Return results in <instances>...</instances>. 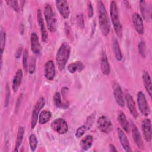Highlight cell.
Returning <instances> with one entry per match:
<instances>
[{
    "instance_id": "obj_1",
    "label": "cell",
    "mask_w": 152,
    "mask_h": 152,
    "mask_svg": "<svg viewBox=\"0 0 152 152\" xmlns=\"http://www.w3.org/2000/svg\"><path fill=\"white\" fill-rule=\"evenodd\" d=\"M97 9L100 28L102 34L106 36L110 31V23L107 11L102 1L97 2Z\"/></svg>"
},
{
    "instance_id": "obj_2",
    "label": "cell",
    "mask_w": 152,
    "mask_h": 152,
    "mask_svg": "<svg viewBox=\"0 0 152 152\" xmlns=\"http://www.w3.org/2000/svg\"><path fill=\"white\" fill-rule=\"evenodd\" d=\"M71 53V47L68 43L64 42L59 47L56 53V61L59 70H63L69 59Z\"/></svg>"
},
{
    "instance_id": "obj_3",
    "label": "cell",
    "mask_w": 152,
    "mask_h": 152,
    "mask_svg": "<svg viewBox=\"0 0 152 152\" xmlns=\"http://www.w3.org/2000/svg\"><path fill=\"white\" fill-rule=\"evenodd\" d=\"M110 15L115 33L118 37L121 38L122 35V27L119 20L117 5L114 1H112L110 2Z\"/></svg>"
},
{
    "instance_id": "obj_4",
    "label": "cell",
    "mask_w": 152,
    "mask_h": 152,
    "mask_svg": "<svg viewBox=\"0 0 152 152\" xmlns=\"http://www.w3.org/2000/svg\"><path fill=\"white\" fill-rule=\"evenodd\" d=\"M43 13L48 30L50 32H55L57 28V20L51 6L49 4L45 6Z\"/></svg>"
},
{
    "instance_id": "obj_5",
    "label": "cell",
    "mask_w": 152,
    "mask_h": 152,
    "mask_svg": "<svg viewBox=\"0 0 152 152\" xmlns=\"http://www.w3.org/2000/svg\"><path fill=\"white\" fill-rule=\"evenodd\" d=\"M137 100L138 103V109L141 113L145 116H149L150 114V109L143 92H138Z\"/></svg>"
},
{
    "instance_id": "obj_6",
    "label": "cell",
    "mask_w": 152,
    "mask_h": 152,
    "mask_svg": "<svg viewBox=\"0 0 152 152\" xmlns=\"http://www.w3.org/2000/svg\"><path fill=\"white\" fill-rule=\"evenodd\" d=\"M45 104V100L43 97H41L36 103L34 108L32 111L31 117V128L34 129L38 121V116L40 113V111L44 107Z\"/></svg>"
},
{
    "instance_id": "obj_7",
    "label": "cell",
    "mask_w": 152,
    "mask_h": 152,
    "mask_svg": "<svg viewBox=\"0 0 152 152\" xmlns=\"http://www.w3.org/2000/svg\"><path fill=\"white\" fill-rule=\"evenodd\" d=\"M51 128L59 134H64L67 132L68 126L66 122L62 118L55 119L50 125Z\"/></svg>"
},
{
    "instance_id": "obj_8",
    "label": "cell",
    "mask_w": 152,
    "mask_h": 152,
    "mask_svg": "<svg viewBox=\"0 0 152 152\" xmlns=\"http://www.w3.org/2000/svg\"><path fill=\"white\" fill-rule=\"evenodd\" d=\"M97 126L99 130L106 134L109 133L112 129V124L109 118L105 116H102L97 119Z\"/></svg>"
},
{
    "instance_id": "obj_9",
    "label": "cell",
    "mask_w": 152,
    "mask_h": 152,
    "mask_svg": "<svg viewBox=\"0 0 152 152\" xmlns=\"http://www.w3.org/2000/svg\"><path fill=\"white\" fill-rule=\"evenodd\" d=\"M56 8L61 15V16L64 18H68L69 14H70V10L68 3L66 1L62 0V1H55Z\"/></svg>"
},
{
    "instance_id": "obj_10",
    "label": "cell",
    "mask_w": 152,
    "mask_h": 152,
    "mask_svg": "<svg viewBox=\"0 0 152 152\" xmlns=\"http://www.w3.org/2000/svg\"><path fill=\"white\" fill-rule=\"evenodd\" d=\"M44 75L48 80H52L55 76V67L53 61L49 60L45 64Z\"/></svg>"
},
{
    "instance_id": "obj_11",
    "label": "cell",
    "mask_w": 152,
    "mask_h": 152,
    "mask_svg": "<svg viewBox=\"0 0 152 152\" xmlns=\"http://www.w3.org/2000/svg\"><path fill=\"white\" fill-rule=\"evenodd\" d=\"M141 128L145 141L150 142L151 140V125L150 119H144L142 121Z\"/></svg>"
},
{
    "instance_id": "obj_12",
    "label": "cell",
    "mask_w": 152,
    "mask_h": 152,
    "mask_svg": "<svg viewBox=\"0 0 152 152\" xmlns=\"http://www.w3.org/2000/svg\"><path fill=\"white\" fill-rule=\"evenodd\" d=\"M140 8L142 18L146 21L151 19V7L145 1H140Z\"/></svg>"
},
{
    "instance_id": "obj_13",
    "label": "cell",
    "mask_w": 152,
    "mask_h": 152,
    "mask_svg": "<svg viewBox=\"0 0 152 152\" xmlns=\"http://www.w3.org/2000/svg\"><path fill=\"white\" fill-rule=\"evenodd\" d=\"M132 20L137 32L140 34H142L144 31V28L142 17L138 13H134L132 16Z\"/></svg>"
},
{
    "instance_id": "obj_14",
    "label": "cell",
    "mask_w": 152,
    "mask_h": 152,
    "mask_svg": "<svg viewBox=\"0 0 152 152\" xmlns=\"http://www.w3.org/2000/svg\"><path fill=\"white\" fill-rule=\"evenodd\" d=\"M37 21L40 27V32H41V36H42V40L43 42L46 43L48 40V34L47 30L45 28V26L44 24V21L43 19L42 12L40 10L37 11Z\"/></svg>"
},
{
    "instance_id": "obj_15",
    "label": "cell",
    "mask_w": 152,
    "mask_h": 152,
    "mask_svg": "<svg viewBox=\"0 0 152 152\" xmlns=\"http://www.w3.org/2000/svg\"><path fill=\"white\" fill-rule=\"evenodd\" d=\"M30 42H31V49L32 52L36 54L39 55L41 52V45L39 43V37L37 34L34 32L32 33L30 37Z\"/></svg>"
},
{
    "instance_id": "obj_16",
    "label": "cell",
    "mask_w": 152,
    "mask_h": 152,
    "mask_svg": "<svg viewBox=\"0 0 152 152\" xmlns=\"http://www.w3.org/2000/svg\"><path fill=\"white\" fill-rule=\"evenodd\" d=\"M117 134L121 142V144L124 148V150L126 151H131V148L130 147V144L129 142V141L127 138V137L124 132V131L121 129L120 128H117Z\"/></svg>"
},
{
    "instance_id": "obj_17",
    "label": "cell",
    "mask_w": 152,
    "mask_h": 152,
    "mask_svg": "<svg viewBox=\"0 0 152 152\" xmlns=\"http://www.w3.org/2000/svg\"><path fill=\"white\" fill-rule=\"evenodd\" d=\"M125 101L126 103L127 107H128L131 114L132 115V116L134 118H137L138 116V113L137 110L135 107V102L130 94L127 93L125 95Z\"/></svg>"
},
{
    "instance_id": "obj_18",
    "label": "cell",
    "mask_w": 152,
    "mask_h": 152,
    "mask_svg": "<svg viewBox=\"0 0 152 152\" xmlns=\"http://www.w3.org/2000/svg\"><path fill=\"white\" fill-rule=\"evenodd\" d=\"M132 137H133V139H134V142L136 144L137 146L139 148L142 149L143 147H144V144H143L142 137L141 135V134H140L138 129L133 124H132Z\"/></svg>"
},
{
    "instance_id": "obj_19",
    "label": "cell",
    "mask_w": 152,
    "mask_h": 152,
    "mask_svg": "<svg viewBox=\"0 0 152 152\" xmlns=\"http://www.w3.org/2000/svg\"><path fill=\"white\" fill-rule=\"evenodd\" d=\"M100 67L102 73L107 75L110 73V65L109 64L108 59L105 52L103 51L101 55V59H100Z\"/></svg>"
},
{
    "instance_id": "obj_20",
    "label": "cell",
    "mask_w": 152,
    "mask_h": 152,
    "mask_svg": "<svg viewBox=\"0 0 152 152\" xmlns=\"http://www.w3.org/2000/svg\"><path fill=\"white\" fill-rule=\"evenodd\" d=\"M142 81L144 83L145 88L147 90V93H148L150 97H151L152 83H151V77H150L149 73L146 71H144V72L142 75Z\"/></svg>"
},
{
    "instance_id": "obj_21",
    "label": "cell",
    "mask_w": 152,
    "mask_h": 152,
    "mask_svg": "<svg viewBox=\"0 0 152 152\" xmlns=\"http://www.w3.org/2000/svg\"><path fill=\"white\" fill-rule=\"evenodd\" d=\"M113 94L115 100L118 104L121 107H123L125 106V101L124 99L123 93L121 87L119 85H116L114 88Z\"/></svg>"
},
{
    "instance_id": "obj_22",
    "label": "cell",
    "mask_w": 152,
    "mask_h": 152,
    "mask_svg": "<svg viewBox=\"0 0 152 152\" xmlns=\"http://www.w3.org/2000/svg\"><path fill=\"white\" fill-rule=\"evenodd\" d=\"M23 78V71L21 69H18L13 78L12 80V90L14 91H17L18 88L20 87Z\"/></svg>"
},
{
    "instance_id": "obj_23",
    "label": "cell",
    "mask_w": 152,
    "mask_h": 152,
    "mask_svg": "<svg viewBox=\"0 0 152 152\" xmlns=\"http://www.w3.org/2000/svg\"><path fill=\"white\" fill-rule=\"evenodd\" d=\"M93 141V137L92 135H88L84 137L80 141V145L82 150L86 151L88 150L92 145Z\"/></svg>"
},
{
    "instance_id": "obj_24",
    "label": "cell",
    "mask_w": 152,
    "mask_h": 152,
    "mask_svg": "<svg viewBox=\"0 0 152 152\" xmlns=\"http://www.w3.org/2000/svg\"><path fill=\"white\" fill-rule=\"evenodd\" d=\"M112 49H113V53H115V56L116 60L118 61H121L122 59V52L120 49V46L118 42V40L115 37L113 38Z\"/></svg>"
},
{
    "instance_id": "obj_25",
    "label": "cell",
    "mask_w": 152,
    "mask_h": 152,
    "mask_svg": "<svg viewBox=\"0 0 152 152\" xmlns=\"http://www.w3.org/2000/svg\"><path fill=\"white\" fill-rule=\"evenodd\" d=\"M84 65L81 61H76V62L71 63L68 65V67H67L68 71L71 74H73L76 71L80 72L84 69Z\"/></svg>"
},
{
    "instance_id": "obj_26",
    "label": "cell",
    "mask_w": 152,
    "mask_h": 152,
    "mask_svg": "<svg viewBox=\"0 0 152 152\" xmlns=\"http://www.w3.org/2000/svg\"><path fill=\"white\" fill-rule=\"evenodd\" d=\"M53 102L56 107L61 109H66L68 106V102H62L61 97V94L59 92H56L53 96Z\"/></svg>"
},
{
    "instance_id": "obj_27",
    "label": "cell",
    "mask_w": 152,
    "mask_h": 152,
    "mask_svg": "<svg viewBox=\"0 0 152 152\" xmlns=\"http://www.w3.org/2000/svg\"><path fill=\"white\" fill-rule=\"evenodd\" d=\"M117 119L122 128L124 129V130L126 132H128L129 129V125L124 113L121 112L118 116Z\"/></svg>"
},
{
    "instance_id": "obj_28",
    "label": "cell",
    "mask_w": 152,
    "mask_h": 152,
    "mask_svg": "<svg viewBox=\"0 0 152 152\" xmlns=\"http://www.w3.org/2000/svg\"><path fill=\"white\" fill-rule=\"evenodd\" d=\"M24 134V128L23 126H20L18 129L17 134V138H16V143H15V147L14 150V151H18V148H20L21 142L23 140Z\"/></svg>"
},
{
    "instance_id": "obj_29",
    "label": "cell",
    "mask_w": 152,
    "mask_h": 152,
    "mask_svg": "<svg viewBox=\"0 0 152 152\" xmlns=\"http://www.w3.org/2000/svg\"><path fill=\"white\" fill-rule=\"evenodd\" d=\"M52 117V113L50 111L43 110L39 115V122L40 124H45L48 122Z\"/></svg>"
},
{
    "instance_id": "obj_30",
    "label": "cell",
    "mask_w": 152,
    "mask_h": 152,
    "mask_svg": "<svg viewBox=\"0 0 152 152\" xmlns=\"http://www.w3.org/2000/svg\"><path fill=\"white\" fill-rule=\"evenodd\" d=\"M5 42H6V33L3 30H1V35H0V49H1V53L2 55L4 50L5 47Z\"/></svg>"
},
{
    "instance_id": "obj_31",
    "label": "cell",
    "mask_w": 152,
    "mask_h": 152,
    "mask_svg": "<svg viewBox=\"0 0 152 152\" xmlns=\"http://www.w3.org/2000/svg\"><path fill=\"white\" fill-rule=\"evenodd\" d=\"M29 144L31 150L32 151H35L37 145V140L36 136L34 134H31L29 137Z\"/></svg>"
},
{
    "instance_id": "obj_32",
    "label": "cell",
    "mask_w": 152,
    "mask_h": 152,
    "mask_svg": "<svg viewBox=\"0 0 152 152\" xmlns=\"http://www.w3.org/2000/svg\"><path fill=\"white\" fill-rule=\"evenodd\" d=\"M36 69V58L34 56H31L29 60L28 65V71L30 74L34 72Z\"/></svg>"
},
{
    "instance_id": "obj_33",
    "label": "cell",
    "mask_w": 152,
    "mask_h": 152,
    "mask_svg": "<svg viewBox=\"0 0 152 152\" xmlns=\"http://www.w3.org/2000/svg\"><path fill=\"white\" fill-rule=\"evenodd\" d=\"M138 52L142 58H145L146 55V45L144 41H140L138 43Z\"/></svg>"
},
{
    "instance_id": "obj_34",
    "label": "cell",
    "mask_w": 152,
    "mask_h": 152,
    "mask_svg": "<svg viewBox=\"0 0 152 152\" xmlns=\"http://www.w3.org/2000/svg\"><path fill=\"white\" fill-rule=\"evenodd\" d=\"M28 52L27 49H24L23 55V65L24 69V71L27 72L28 71Z\"/></svg>"
},
{
    "instance_id": "obj_35",
    "label": "cell",
    "mask_w": 152,
    "mask_h": 152,
    "mask_svg": "<svg viewBox=\"0 0 152 152\" xmlns=\"http://www.w3.org/2000/svg\"><path fill=\"white\" fill-rule=\"evenodd\" d=\"M95 117H96V113H93L87 118L85 125L86 126L87 129H90L91 127V126L93 125Z\"/></svg>"
},
{
    "instance_id": "obj_36",
    "label": "cell",
    "mask_w": 152,
    "mask_h": 152,
    "mask_svg": "<svg viewBox=\"0 0 152 152\" xmlns=\"http://www.w3.org/2000/svg\"><path fill=\"white\" fill-rule=\"evenodd\" d=\"M87 130V128L85 125L78 127L75 132V137L77 138L81 137L85 134Z\"/></svg>"
},
{
    "instance_id": "obj_37",
    "label": "cell",
    "mask_w": 152,
    "mask_h": 152,
    "mask_svg": "<svg viewBox=\"0 0 152 152\" xmlns=\"http://www.w3.org/2000/svg\"><path fill=\"white\" fill-rule=\"evenodd\" d=\"M6 2L8 4V5H10L11 8L17 12H18L20 11V6L18 5V1H7Z\"/></svg>"
},
{
    "instance_id": "obj_38",
    "label": "cell",
    "mask_w": 152,
    "mask_h": 152,
    "mask_svg": "<svg viewBox=\"0 0 152 152\" xmlns=\"http://www.w3.org/2000/svg\"><path fill=\"white\" fill-rule=\"evenodd\" d=\"M5 90H6V92H5L4 106H5V107H7L9 104L10 97V87H9V85L8 83H7V84H6Z\"/></svg>"
},
{
    "instance_id": "obj_39",
    "label": "cell",
    "mask_w": 152,
    "mask_h": 152,
    "mask_svg": "<svg viewBox=\"0 0 152 152\" xmlns=\"http://www.w3.org/2000/svg\"><path fill=\"white\" fill-rule=\"evenodd\" d=\"M76 21L78 26L81 28H84V20L83 14H78L76 17Z\"/></svg>"
},
{
    "instance_id": "obj_40",
    "label": "cell",
    "mask_w": 152,
    "mask_h": 152,
    "mask_svg": "<svg viewBox=\"0 0 152 152\" xmlns=\"http://www.w3.org/2000/svg\"><path fill=\"white\" fill-rule=\"evenodd\" d=\"M87 15L89 18H91L93 15V8L90 1H88L87 4Z\"/></svg>"
},
{
    "instance_id": "obj_41",
    "label": "cell",
    "mask_w": 152,
    "mask_h": 152,
    "mask_svg": "<svg viewBox=\"0 0 152 152\" xmlns=\"http://www.w3.org/2000/svg\"><path fill=\"white\" fill-rule=\"evenodd\" d=\"M22 50H23V49H22V47H21V46L19 47V48L17 49V51H16V52H15V58H16L17 59H18V58H20V56H21V55Z\"/></svg>"
},
{
    "instance_id": "obj_42",
    "label": "cell",
    "mask_w": 152,
    "mask_h": 152,
    "mask_svg": "<svg viewBox=\"0 0 152 152\" xmlns=\"http://www.w3.org/2000/svg\"><path fill=\"white\" fill-rule=\"evenodd\" d=\"M20 32L21 33V34H23L24 32V25L23 23H21L20 25Z\"/></svg>"
},
{
    "instance_id": "obj_43",
    "label": "cell",
    "mask_w": 152,
    "mask_h": 152,
    "mask_svg": "<svg viewBox=\"0 0 152 152\" xmlns=\"http://www.w3.org/2000/svg\"><path fill=\"white\" fill-rule=\"evenodd\" d=\"M109 148H110V151H112V152H113V151H117L118 150H116L115 146L113 144H109Z\"/></svg>"
}]
</instances>
